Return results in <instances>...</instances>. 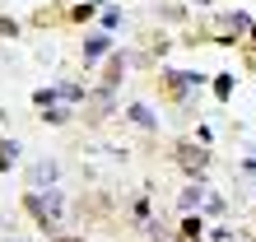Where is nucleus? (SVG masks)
<instances>
[{
	"mask_svg": "<svg viewBox=\"0 0 256 242\" xmlns=\"http://www.w3.org/2000/svg\"><path fill=\"white\" fill-rule=\"evenodd\" d=\"M130 121H135L140 130H158V121H154V112H149L144 102H130Z\"/></svg>",
	"mask_w": 256,
	"mask_h": 242,
	"instance_id": "1",
	"label": "nucleus"
},
{
	"mask_svg": "<svg viewBox=\"0 0 256 242\" xmlns=\"http://www.w3.org/2000/svg\"><path fill=\"white\" fill-rule=\"evenodd\" d=\"M102 52H108V42H102V38H88L84 42V60H98Z\"/></svg>",
	"mask_w": 256,
	"mask_h": 242,
	"instance_id": "3",
	"label": "nucleus"
},
{
	"mask_svg": "<svg viewBox=\"0 0 256 242\" xmlns=\"http://www.w3.org/2000/svg\"><path fill=\"white\" fill-rule=\"evenodd\" d=\"M28 177H33V186H42V182H56V163H33V168H28Z\"/></svg>",
	"mask_w": 256,
	"mask_h": 242,
	"instance_id": "2",
	"label": "nucleus"
},
{
	"mask_svg": "<svg viewBox=\"0 0 256 242\" xmlns=\"http://www.w3.org/2000/svg\"><path fill=\"white\" fill-rule=\"evenodd\" d=\"M14 158H19V144H14V140H10V144H0V168H10Z\"/></svg>",
	"mask_w": 256,
	"mask_h": 242,
	"instance_id": "4",
	"label": "nucleus"
}]
</instances>
